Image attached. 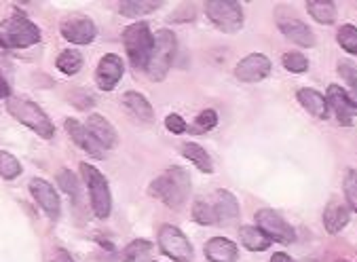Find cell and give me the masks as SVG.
I'll return each mask as SVG.
<instances>
[{
  "label": "cell",
  "instance_id": "cell-1",
  "mask_svg": "<svg viewBox=\"0 0 357 262\" xmlns=\"http://www.w3.org/2000/svg\"><path fill=\"white\" fill-rule=\"evenodd\" d=\"M149 192L169 210H180L190 194V176L184 167L172 165L151 182Z\"/></svg>",
  "mask_w": 357,
  "mask_h": 262
},
{
  "label": "cell",
  "instance_id": "cell-28",
  "mask_svg": "<svg viewBox=\"0 0 357 262\" xmlns=\"http://www.w3.org/2000/svg\"><path fill=\"white\" fill-rule=\"evenodd\" d=\"M151 252L153 243L149 239H133L123 252V262H149Z\"/></svg>",
  "mask_w": 357,
  "mask_h": 262
},
{
  "label": "cell",
  "instance_id": "cell-12",
  "mask_svg": "<svg viewBox=\"0 0 357 262\" xmlns=\"http://www.w3.org/2000/svg\"><path fill=\"white\" fill-rule=\"evenodd\" d=\"M328 106L334 110L340 125H344V127L353 125V118L357 114V100L349 91H344L338 85H330L328 87Z\"/></svg>",
  "mask_w": 357,
  "mask_h": 262
},
{
  "label": "cell",
  "instance_id": "cell-24",
  "mask_svg": "<svg viewBox=\"0 0 357 262\" xmlns=\"http://www.w3.org/2000/svg\"><path fill=\"white\" fill-rule=\"evenodd\" d=\"M192 220L203 224V226H211V224H220L216 208H213L211 196H199V199L192 203Z\"/></svg>",
  "mask_w": 357,
  "mask_h": 262
},
{
  "label": "cell",
  "instance_id": "cell-8",
  "mask_svg": "<svg viewBox=\"0 0 357 262\" xmlns=\"http://www.w3.org/2000/svg\"><path fill=\"white\" fill-rule=\"evenodd\" d=\"M256 226L271 239L277 243H285L290 245L296 241V231L290 226V222L285 220L281 214H277L275 210H258L256 212Z\"/></svg>",
  "mask_w": 357,
  "mask_h": 262
},
{
  "label": "cell",
  "instance_id": "cell-25",
  "mask_svg": "<svg viewBox=\"0 0 357 262\" xmlns=\"http://www.w3.org/2000/svg\"><path fill=\"white\" fill-rule=\"evenodd\" d=\"M159 7H163L161 0H125V3L119 5V13L125 17H142L155 13Z\"/></svg>",
  "mask_w": 357,
  "mask_h": 262
},
{
  "label": "cell",
  "instance_id": "cell-37",
  "mask_svg": "<svg viewBox=\"0 0 357 262\" xmlns=\"http://www.w3.org/2000/svg\"><path fill=\"white\" fill-rule=\"evenodd\" d=\"M165 127L172 131V134H184V131L188 129L186 127V123H184V118L180 116V114H167V118H165Z\"/></svg>",
  "mask_w": 357,
  "mask_h": 262
},
{
  "label": "cell",
  "instance_id": "cell-40",
  "mask_svg": "<svg viewBox=\"0 0 357 262\" xmlns=\"http://www.w3.org/2000/svg\"><path fill=\"white\" fill-rule=\"evenodd\" d=\"M271 262H294V260H292V256H288V254L277 252V254H273Z\"/></svg>",
  "mask_w": 357,
  "mask_h": 262
},
{
  "label": "cell",
  "instance_id": "cell-35",
  "mask_svg": "<svg viewBox=\"0 0 357 262\" xmlns=\"http://www.w3.org/2000/svg\"><path fill=\"white\" fill-rule=\"evenodd\" d=\"M344 196L349 210L357 212V169H349L344 176Z\"/></svg>",
  "mask_w": 357,
  "mask_h": 262
},
{
  "label": "cell",
  "instance_id": "cell-18",
  "mask_svg": "<svg viewBox=\"0 0 357 262\" xmlns=\"http://www.w3.org/2000/svg\"><path fill=\"white\" fill-rule=\"evenodd\" d=\"M237 245L227 237H213L205 243V258L209 262H237Z\"/></svg>",
  "mask_w": 357,
  "mask_h": 262
},
{
  "label": "cell",
  "instance_id": "cell-22",
  "mask_svg": "<svg viewBox=\"0 0 357 262\" xmlns=\"http://www.w3.org/2000/svg\"><path fill=\"white\" fill-rule=\"evenodd\" d=\"M349 220H351V210H349V206H340V203H336V201L328 203V208H326V212H324V226H326V231H328L330 235L340 233V231L349 224Z\"/></svg>",
  "mask_w": 357,
  "mask_h": 262
},
{
  "label": "cell",
  "instance_id": "cell-36",
  "mask_svg": "<svg viewBox=\"0 0 357 262\" xmlns=\"http://www.w3.org/2000/svg\"><path fill=\"white\" fill-rule=\"evenodd\" d=\"M338 75L349 83V87H353L357 91V66L351 61H340L338 63Z\"/></svg>",
  "mask_w": 357,
  "mask_h": 262
},
{
  "label": "cell",
  "instance_id": "cell-5",
  "mask_svg": "<svg viewBox=\"0 0 357 262\" xmlns=\"http://www.w3.org/2000/svg\"><path fill=\"white\" fill-rule=\"evenodd\" d=\"M123 45L125 51L129 55V61L133 68H146V61L153 53L155 47V36L149 28L146 22H137V24H129L123 30Z\"/></svg>",
  "mask_w": 357,
  "mask_h": 262
},
{
  "label": "cell",
  "instance_id": "cell-17",
  "mask_svg": "<svg viewBox=\"0 0 357 262\" xmlns=\"http://www.w3.org/2000/svg\"><path fill=\"white\" fill-rule=\"evenodd\" d=\"M87 129L91 131V136L100 142V146L104 151L108 148H114L119 144V136H116V131L114 127L102 116V114H91L87 118Z\"/></svg>",
  "mask_w": 357,
  "mask_h": 262
},
{
  "label": "cell",
  "instance_id": "cell-3",
  "mask_svg": "<svg viewBox=\"0 0 357 262\" xmlns=\"http://www.w3.org/2000/svg\"><path fill=\"white\" fill-rule=\"evenodd\" d=\"M176 49H178V40H176V34L172 30H159L157 36H155V47H153V53L146 61V77L155 83L163 81L172 68V61L176 57Z\"/></svg>",
  "mask_w": 357,
  "mask_h": 262
},
{
  "label": "cell",
  "instance_id": "cell-6",
  "mask_svg": "<svg viewBox=\"0 0 357 262\" xmlns=\"http://www.w3.org/2000/svg\"><path fill=\"white\" fill-rule=\"evenodd\" d=\"M81 176L87 184L96 218H102V220L108 218L112 210V194H110L106 176L89 163H81Z\"/></svg>",
  "mask_w": 357,
  "mask_h": 262
},
{
  "label": "cell",
  "instance_id": "cell-26",
  "mask_svg": "<svg viewBox=\"0 0 357 262\" xmlns=\"http://www.w3.org/2000/svg\"><path fill=\"white\" fill-rule=\"evenodd\" d=\"M239 239L245 249L250 252H264L271 245V239L258 229V226H241L239 229Z\"/></svg>",
  "mask_w": 357,
  "mask_h": 262
},
{
  "label": "cell",
  "instance_id": "cell-23",
  "mask_svg": "<svg viewBox=\"0 0 357 262\" xmlns=\"http://www.w3.org/2000/svg\"><path fill=\"white\" fill-rule=\"evenodd\" d=\"M182 155H184V159H188L192 165H197L199 171H203V174H211V171H213V161H211L209 153H207L203 146H199L197 142H186V144L182 146Z\"/></svg>",
  "mask_w": 357,
  "mask_h": 262
},
{
  "label": "cell",
  "instance_id": "cell-2",
  "mask_svg": "<svg viewBox=\"0 0 357 262\" xmlns=\"http://www.w3.org/2000/svg\"><path fill=\"white\" fill-rule=\"evenodd\" d=\"M7 112L17 118L22 125H26L28 129H32L36 136L45 138V140H51L55 136V125L53 121L49 118V114L34 102L30 100H24V98H9L7 100Z\"/></svg>",
  "mask_w": 357,
  "mask_h": 262
},
{
  "label": "cell",
  "instance_id": "cell-4",
  "mask_svg": "<svg viewBox=\"0 0 357 262\" xmlns=\"http://www.w3.org/2000/svg\"><path fill=\"white\" fill-rule=\"evenodd\" d=\"M40 40V30L26 15L15 13L0 22V47L5 49H28Z\"/></svg>",
  "mask_w": 357,
  "mask_h": 262
},
{
  "label": "cell",
  "instance_id": "cell-14",
  "mask_svg": "<svg viewBox=\"0 0 357 262\" xmlns=\"http://www.w3.org/2000/svg\"><path fill=\"white\" fill-rule=\"evenodd\" d=\"M125 72V66L123 59L114 53H108L100 59L98 63V70H96V83L102 91H112L119 81L123 79Z\"/></svg>",
  "mask_w": 357,
  "mask_h": 262
},
{
  "label": "cell",
  "instance_id": "cell-10",
  "mask_svg": "<svg viewBox=\"0 0 357 262\" xmlns=\"http://www.w3.org/2000/svg\"><path fill=\"white\" fill-rule=\"evenodd\" d=\"M271 75V59L264 53H250L235 66V77L241 83H258Z\"/></svg>",
  "mask_w": 357,
  "mask_h": 262
},
{
  "label": "cell",
  "instance_id": "cell-20",
  "mask_svg": "<svg viewBox=\"0 0 357 262\" xmlns=\"http://www.w3.org/2000/svg\"><path fill=\"white\" fill-rule=\"evenodd\" d=\"M279 30L285 38H290L292 43L301 45V47H315L313 30L301 20H283V22H279Z\"/></svg>",
  "mask_w": 357,
  "mask_h": 262
},
{
  "label": "cell",
  "instance_id": "cell-11",
  "mask_svg": "<svg viewBox=\"0 0 357 262\" xmlns=\"http://www.w3.org/2000/svg\"><path fill=\"white\" fill-rule=\"evenodd\" d=\"M30 192L34 196V201L40 206V210L51 218L57 220L61 214V201H59V194L57 190L43 178H32L30 180Z\"/></svg>",
  "mask_w": 357,
  "mask_h": 262
},
{
  "label": "cell",
  "instance_id": "cell-13",
  "mask_svg": "<svg viewBox=\"0 0 357 262\" xmlns=\"http://www.w3.org/2000/svg\"><path fill=\"white\" fill-rule=\"evenodd\" d=\"M59 34L73 45H89L96 34L98 28L89 17H68L59 24Z\"/></svg>",
  "mask_w": 357,
  "mask_h": 262
},
{
  "label": "cell",
  "instance_id": "cell-31",
  "mask_svg": "<svg viewBox=\"0 0 357 262\" xmlns=\"http://www.w3.org/2000/svg\"><path fill=\"white\" fill-rule=\"evenodd\" d=\"M216 125H218V112H216V110H211V108H207V110H203V112L195 118V123L188 127V131H190L192 136H203V134H207V131H211Z\"/></svg>",
  "mask_w": 357,
  "mask_h": 262
},
{
  "label": "cell",
  "instance_id": "cell-16",
  "mask_svg": "<svg viewBox=\"0 0 357 262\" xmlns=\"http://www.w3.org/2000/svg\"><path fill=\"white\" fill-rule=\"evenodd\" d=\"M211 201H213V208H216V214H218V220H220V226H231V224H237L239 220V201L237 196L225 188H218L216 192H211Z\"/></svg>",
  "mask_w": 357,
  "mask_h": 262
},
{
  "label": "cell",
  "instance_id": "cell-38",
  "mask_svg": "<svg viewBox=\"0 0 357 262\" xmlns=\"http://www.w3.org/2000/svg\"><path fill=\"white\" fill-rule=\"evenodd\" d=\"M51 262H77L73 256H70L66 249H61V247H57L55 252H53V256H51Z\"/></svg>",
  "mask_w": 357,
  "mask_h": 262
},
{
  "label": "cell",
  "instance_id": "cell-7",
  "mask_svg": "<svg viewBox=\"0 0 357 262\" xmlns=\"http://www.w3.org/2000/svg\"><path fill=\"white\" fill-rule=\"evenodd\" d=\"M205 13L209 22L225 34H233L243 26V7L237 0H207Z\"/></svg>",
  "mask_w": 357,
  "mask_h": 262
},
{
  "label": "cell",
  "instance_id": "cell-27",
  "mask_svg": "<svg viewBox=\"0 0 357 262\" xmlns=\"http://www.w3.org/2000/svg\"><path fill=\"white\" fill-rule=\"evenodd\" d=\"M307 11L317 24H324V26H330L336 20V5L330 3V0H309Z\"/></svg>",
  "mask_w": 357,
  "mask_h": 262
},
{
  "label": "cell",
  "instance_id": "cell-30",
  "mask_svg": "<svg viewBox=\"0 0 357 262\" xmlns=\"http://www.w3.org/2000/svg\"><path fill=\"white\" fill-rule=\"evenodd\" d=\"M57 184H59V188H61L75 203H77V201L81 203L79 178H77L73 171H70V169H59V171H57Z\"/></svg>",
  "mask_w": 357,
  "mask_h": 262
},
{
  "label": "cell",
  "instance_id": "cell-33",
  "mask_svg": "<svg viewBox=\"0 0 357 262\" xmlns=\"http://www.w3.org/2000/svg\"><path fill=\"white\" fill-rule=\"evenodd\" d=\"M336 40L347 53L357 55V28L355 26H342L336 34Z\"/></svg>",
  "mask_w": 357,
  "mask_h": 262
},
{
  "label": "cell",
  "instance_id": "cell-39",
  "mask_svg": "<svg viewBox=\"0 0 357 262\" xmlns=\"http://www.w3.org/2000/svg\"><path fill=\"white\" fill-rule=\"evenodd\" d=\"M0 98H5V100L13 98V95H11V85L7 83V79H5L3 72H0Z\"/></svg>",
  "mask_w": 357,
  "mask_h": 262
},
{
  "label": "cell",
  "instance_id": "cell-15",
  "mask_svg": "<svg viewBox=\"0 0 357 262\" xmlns=\"http://www.w3.org/2000/svg\"><path fill=\"white\" fill-rule=\"evenodd\" d=\"M63 127L68 131V136L75 140L77 146H81L87 155L96 157V159H104V148L100 146V142L91 136V131L87 129V125L79 123L77 118H66Z\"/></svg>",
  "mask_w": 357,
  "mask_h": 262
},
{
  "label": "cell",
  "instance_id": "cell-29",
  "mask_svg": "<svg viewBox=\"0 0 357 262\" xmlns=\"http://www.w3.org/2000/svg\"><path fill=\"white\" fill-rule=\"evenodd\" d=\"M55 66H57V70H61L63 75L73 77L83 68V55L75 49H66L57 55Z\"/></svg>",
  "mask_w": 357,
  "mask_h": 262
},
{
  "label": "cell",
  "instance_id": "cell-9",
  "mask_svg": "<svg viewBox=\"0 0 357 262\" xmlns=\"http://www.w3.org/2000/svg\"><path fill=\"white\" fill-rule=\"evenodd\" d=\"M159 247L174 262H192V258H195L190 241L174 224H163L161 226V231H159Z\"/></svg>",
  "mask_w": 357,
  "mask_h": 262
},
{
  "label": "cell",
  "instance_id": "cell-21",
  "mask_svg": "<svg viewBox=\"0 0 357 262\" xmlns=\"http://www.w3.org/2000/svg\"><path fill=\"white\" fill-rule=\"evenodd\" d=\"M296 100L303 104V108H305L309 114H313V116H317V118H328V116H330L328 100H326L321 93H317L315 89H309V87L298 89V91H296Z\"/></svg>",
  "mask_w": 357,
  "mask_h": 262
},
{
  "label": "cell",
  "instance_id": "cell-42",
  "mask_svg": "<svg viewBox=\"0 0 357 262\" xmlns=\"http://www.w3.org/2000/svg\"><path fill=\"white\" fill-rule=\"evenodd\" d=\"M307 262H315V260H307Z\"/></svg>",
  "mask_w": 357,
  "mask_h": 262
},
{
  "label": "cell",
  "instance_id": "cell-32",
  "mask_svg": "<svg viewBox=\"0 0 357 262\" xmlns=\"http://www.w3.org/2000/svg\"><path fill=\"white\" fill-rule=\"evenodd\" d=\"M22 174V163L15 155L0 151V178L3 180H15Z\"/></svg>",
  "mask_w": 357,
  "mask_h": 262
},
{
  "label": "cell",
  "instance_id": "cell-19",
  "mask_svg": "<svg viewBox=\"0 0 357 262\" xmlns=\"http://www.w3.org/2000/svg\"><path fill=\"white\" fill-rule=\"evenodd\" d=\"M123 106L127 108L129 114H133L139 123H153L155 121V110L151 106V102L137 93V91H125L123 98H121Z\"/></svg>",
  "mask_w": 357,
  "mask_h": 262
},
{
  "label": "cell",
  "instance_id": "cell-34",
  "mask_svg": "<svg viewBox=\"0 0 357 262\" xmlns=\"http://www.w3.org/2000/svg\"><path fill=\"white\" fill-rule=\"evenodd\" d=\"M283 66H285V70L301 75V72L309 70V59L303 53H298V51H290V53L283 55Z\"/></svg>",
  "mask_w": 357,
  "mask_h": 262
},
{
  "label": "cell",
  "instance_id": "cell-41",
  "mask_svg": "<svg viewBox=\"0 0 357 262\" xmlns=\"http://www.w3.org/2000/svg\"><path fill=\"white\" fill-rule=\"evenodd\" d=\"M336 262H351V260H347V258H338Z\"/></svg>",
  "mask_w": 357,
  "mask_h": 262
}]
</instances>
